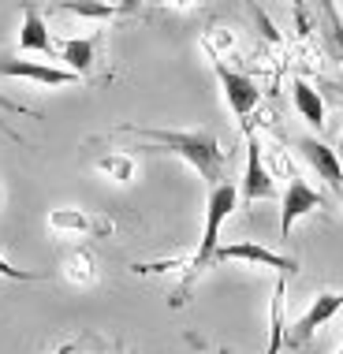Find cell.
I'll use <instances>...</instances> for the list:
<instances>
[{"mask_svg": "<svg viewBox=\"0 0 343 354\" xmlns=\"http://www.w3.org/2000/svg\"><path fill=\"white\" fill-rule=\"evenodd\" d=\"M299 153L306 157V165L328 183L332 194H343V165H340L336 149L325 146V142H317V138H299Z\"/></svg>", "mask_w": 343, "mask_h": 354, "instance_id": "cell-9", "label": "cell"}, {"mask_svg": "<svg viewBox=\"0 0 343 354\" xmlns=\"http://www.w3.org/2000/svg\"><path fill=\"white\" fill-rule=\"evenodd\" d=\"M213 261H250V265H265V269H276L280 276H291L299 269L295 257H284L276 250H265L261 243H228V246H216V257Z\"/></svg>", "mask_w": 343, "mask_h": 354, "instance_id": "cell-7", "label": "cell"}, {"mask_svg": "<svg viewBox=\"0 0 343 354\" xmlns=\"http://www.w3.org/2000/svg\"><path fill=\"white\" fill-rule=\"evenodd\" d=\"M284 343H288V332H284V276L272 287V306H269V347L265 354H280Z\"/></svg>", "mask_w": 343, "mask_h": 354, "instance_id": "cell-13", "label": "cell"}, {"mask_svg": "<svg viewBox=\"0 0 343 354\" xmlns=\"http://www.w3.org/2000/svg\"><path fill=\"white\" fill-rule=\"evenodd\" d=\"M0 276L4 280H15V283H37V280H45L49 272H34V269H19V265H12L4 254H0Z\"/></svg>", "mask_w": 343, "mask_h": 354, "instance_id": "cell-19", "label": "cell"}, {"mask_svg": "<svg viewBox=\"0 0 343 354\" xmlns=\"http://www.w3.org/2000/svg\"><path fill=\"white\" fill-rule=\"evenodd\" d=\"M213 71H216V79H221V86H224L228 109L235 112V120L246 123V120H250V112L257 109V101H261V90H257V82H254L246 71L228 68L224 60H213Z\"/></svg>", "mask_w": 343, "mask_h": 354, "instance_id": "cell-3", "label": "cell"}, {"mask_svg": "<svg viewBox=\"0 0 343 354\" xmlns=\"http://www.w3.org/2000/svg\"><path fill=\"white\" fill-rule=\"evenodd\" d=\"M75 347H71V343H68V347H60V351H56V354H71Z\"/></svg>", "mask_w": 343, "mask_h": 354, "instance_id": "cell-24", "label": "cell"}, {"mask_svg": "<svg viewBox=\"0 0 343 354\" xmlns=\"http://www.w3.org/2000/svg\"><path fill=\"white\" fill-rule=\"evenodd\" d=\"M0 109H4V112H19V116H30V120H37V112H34V109H26V104H19V101H12V97H0Z\"/></svg>", "mask_w": 343, "mask_h": 354, "instance_id": "cell-20", "label": "cell"}, {"mask_svg": "<svg viewBox=\"0 0 343 354\" xmlns=\"http://www.w3.org/2000/svg\"><path fill=\"white\" fill-rule=\"evenodd\" d=\"M0 75H4V79H26V82H37V86H71V82H82V75H75L71 68L34 64V60H19V56H0Z\"/></svg>", "mask_w": 343, "mask_h": 354, "instance_id": "cell-5", "label": "cell"}, {"mask_svg": "<svg viewBox=\"0 0 343 354\" xmlns=\"http://www.w3.org/2000/svg\"><path fill=\"white\" fill-rule=\"evenodd\" d=\"M340 354H343V347H340Z\"/></svg>", "mask_w": 343, "mask_h": 354, "instance_id": "cell-26", "label": "cell"}, {"mask_svg": "<svg viewBox=\"0 0 343 354\" xmlns=\"http://www.w3.org/2000/svg\"><path fill=\"white\" fill-rule=\"evenodd\" d=\"M172 4H176V8H187V4H194V0H172Z\"/></svg>", "mask_w": 343, "mask_h": 354, "instance_id": "cell-23", "label": "cell"}, {"mask_svg": "<svg viewBox=\"0 0 343 354\" xmlns=\"http://www.w3.org/2000/svg\"><path fill=\"white\" fill-rule=\"evenodd\" d=\"M116 4H120V15H135L142 8V0H116Z\"/></svg>", "mask_w": 343, "mask_h": 354, "instance_id": "cell-21", "label": "cell"}, {"mask_svg": "<svg viewBox=\"0 0 343 354\" xmlns=\"http://www.w3.org/2000/svg\"><path fill=\"white\" fill-rule=\"evenodd\" d=\"M239 198H243L246 205L276 198V183H272L269 168H265V160H261V142H257L254 131H246V171H243Z\"/></svg>", "mask_w": 343, "mask_h": 354, "instance_id": "cell-4", "label": "cell"}, {"mask_svg": "<svg viewBox=\"0 0 343 354\" xmlns=\"http://www.w3.org/2000/svg\"><path fill=\"white\" fill-rule=\"evenodd\" d=\"M291 97H295V109H299V116L310 123V127H325V101H321V93L313 90L306 79H295L291 82Z\"/></svg>", "mask_w": 343, "mask_h": 354, "instance_id": "cell-12", "label": "cell"}, {"mask_svg": "<svg viewBox=\"0 0 343 354\" xmlns=\"http://www.w3.org/2000/svg\"><path fill=\"white\" fill-rule=\"evenodd\" d=\"M120 135H135L142 142H154L157 149L176 153L179 160H187L209 187L224 183V168H228V153L221 146V138L213 131H165V127H120Z\"/></svg>", "mask_w": 343, "mask_h": 354, "instance_id": "cell-2", "label": "cell"}, {"mask_svg": "<svg viewBox=\"0 0 343 354\" xmlns=\"http://www.w3.org/2000/svg\"><path fill=\"white\" fill-rule=\"evenodd\" d=\"M313 209H325V198H321L306 179L291 176V183H288V190H284V198H280V239H288L295 220H302L306 213H313Z\"/></svg>", "mask_w": 343, "mask_h": 354, "instance_id": "cell-6", "label": "cell"}, {"mask_svg": "<svg viewBox=\"0 0 343 354\" xmlns=\"http://www.w3.org/2000/svg\"><path fill=\"white\" fill-rule=\"evenodd\" d=\"M98 49H101V37H71V41L60 45V60L68 64L75 75H90L93 64H98Z\"/></svg>", "mask_w": 343, "mask_h": 354, "instance_id": "cell-11", "label": "cell"}, {"mask_svg": "<svg viewBox=\"0 0 343 354\" xmlns=\"http://www.w3.org/2000/svg\"><path fill=\"white\" fill-rule=\"evenodd\" d=\"M60 12H71L82 19H116L120 4H109V0H60Z\"/></svg>", "mask_w": 343, "mask_h": 354, "instance_id": "cell-15", "label": "cell"}, {"mask_svg": "<svg viewBox=\"0 0 343 354\" xmlns=\"http://www.w3.org/2000/svg\"><path fill=\"white\" fill-rule=\"evenodd\" d=\"M221 354H232V351H228V347H221Z\"/></svg>", "mask_w": 343, "mask_h": 354, "instance_id": "cell-25", "label": "cell"}, {"mask_svg": "<svg viewBox=\"0 0 343 354\" xmlns=\"http://www.w3.org/2000/svg\"><path fill=\"white\" fill-rule=\"evenodd\" d=\"M49 227H56V232H79V235H93V232H104V224H98V220H90L79 209H56V213H49Z\"/></svg>", "mask_w": 343, "mask_h": 354, "instance_id": "cell-14", "label": "cell"}, {"mask_svg": "<svg viewBox=\"0 0 343 354\" xmlns=\"http://www.w3.org/2000/svg\"><path fill=\"white\" fill-rule=\"evenodd\" d=\"M343 310V295H336V291H321L317 299H313V306L306 313H302L299 321H295V328H291V336H288V347H302L313 332L321 328V324H328L336 313Z\"/></svg>", "mask_w": 343, "mask_h": 354, "instance_id": "cell-8", "label": "cell"}, {"mask_svg": "<svg viewBox=\"0 0 343 354\" xmlns=\"http://www.w3.org/2000/svg\"><path fill=\"white\" fill-rule=\"evenodd\" d=\"M291 8H295V15H299V26H302V34H306V15H302V0H291Z\"/></svg>", "mask_w": 343, "mask_h": 354, "instance_id": "cell-22", "label": "cell"}, {"mask_svg": "<svg viewBox=\"0 0 343 354\" xmlns=\"http://www.w3.org/2000/svg\"><path fill=\"white\" fill-rule=\"evenodd\" d=\"M98 171L109 179H116V183H131V179H135V160L123 157V153H109V157L98 160Z\"/></svg>", "mask_w": 343, "mask_h": 354, "instance_id": "cell-17", "label": "cell"}, {"mask_svg": "<svg viewBox=\"0 0 343 354\" xmlns=\"http://www.w3.org/2000/svg\"><path fill=\"white\" fill-rule=\"evenodd\" d=\"M235 205H239V187L232 183V179H224V183L209 187V198H205V227H202V239H198V250L187 257V261H160V265H135V272H168V269H183V283H179V291L172 295V306H183L194 280L202 276L209 265H213L216 257V246H221V227L224 220L235 213Z\"/></svg>", "mask_w": 343, "mask_h": 354, "instance_id": "cell-1", "label": "cell"}, {"mask_svg": "<svg viewBox=\"0 0 343 354\" xmlns=\"http://www.w3.org/2000/svg\"><path fill=\"white\" fill-rule=\"evenodd\" d=\"M56 49L49 23H45L41 8L37 4H23V26H19V53H45L49 56Z\"/></svg>", "mask_w": 343, "mask_h": 354, "instance_id": "cell-10", "label": "cell"}, {"mask_svg": "<svg viewBox=\"0 0 343 354\" xmlns=\"http://www.w3.org/2000/svg\"><path fill=\"white\" fill-rule=\"evenodd\" d=\"M64 265V276H68L71 283H93V257L90 250H68L60 257Z\"/></svg>", "mask_w": 343, "mask_h": 354, "instance_id": "cell-16", "label": "cell"}, {"mask_svg": "<svg viewBox=\"0 0 343 354\" xmlns=\"http://www.w3.org/2000/svg\"><path fill=\"white\" fill-rule=\"evenodd\" d=\"M321 8H325V19H328V41H332V53H336V60L343 64V19L336 15L332 0H321Z\"/></svg>", "mask_w": 343, "mask_h": 354, "instance_id": "cell-18", "label": "cell"}]
</instances>
